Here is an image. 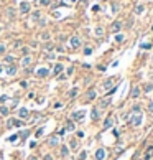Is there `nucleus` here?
<instances>
[{"instance_id":"obj_1","label":"nucleus","mask_w":153,"mask_h":160,"mask_svg":"<svg viewBox=\"0 0 153 160\" xmlns=\"http://www.w3.org/2000/svg\"><path fill=\"white\" fill-rule=\"evenodd\" d=\"M142 117H143L142 114H133L132 119H130V124H132L133 127H138V125L142 124Z\"/></svg>"},{"instance_id":"obj_2","label":"nucleus","mask_w":153,"mask_h":160,"mask_svg":"<svg viewBox=\"0 0 153 160\" xmlns=\"http://www.w3.org/2000/svg\"><path fill=\"white\" fill-rule=\"evenodd\" d=\"M105 157H107V153H105L104 149H97L96 153H94V159H96V160H104Z\"/></svg>"},{"instance_id":"obj_3","label":"nucleus","mask_w":153,"mask_h":160,"mask_svg":"<svg viewBox=\"0 0 153 160\" xmlns=\"http://www.w3.org/2000/svg\"><path fill=\"white\" fill-rule=\"evenodd\" d=\"M48 145H51V147L59 145V135H51V137L48 139Z\"/></svg>"},{"instance_id":"obj_4","label":"nucleus","mask_w":153,"mask_h":160,"mask_svg":"<svg viewBox=\"0 0 153 160\" xmlns=\"http://www.w3.org/2000/svg\"><path fill=\"white\" fill-rule=\"evenodd\" d=\"M84 116H86V112H84V111H77V112H72L71 121H81Z\"/></svg>"},{"instance_id":"obj_5","label":"nucleus","mask_w":153,"mask_h":160,"mask_svg":"<svg viewBox=\"0 0 153 160\" xmlns=\"http://www.w3.org/2000/svg\"><path fill=\"white\" fill-rule=\"evenodd\" d=\"M28 116H30V112H28L27 107H21V109L18 111V117H20V119H27Z\"/></svg>"},{"instance_id":"obj_6","label":"nucleus","mask_w":153,"mask_h":160,"mask_svg":"<svg viewBox=\"0 0 153 160\" xmlns=\"http://www.w3.org/2000/svg\"><path fill=\"white\" fill-rule=\"evenodd\" d=\"M20 12H21V13H28V12H30V3H28V2H21V3H20Z\"/></svg>"},{"instance_id":"obj_7","label":"nucleus","mask_w":153,"mask_h":160,"mask_svg":"<svg viewBox=\"0 0 153 160\" xmlns=\"http://www.w3.org/2000/svg\"><path fill=\"white\" fill-rule=\"evenodd\" d=\"M48 74H49V71H48L46 68H40V69L36 71V76H38V78H46Z\"/></svg>"},{"instance_id":"obj_8","label":"nucleus","mask_w":153,"mask_h":160,"mask_svg":"<svg viewBox=\"0 0 153 160\" xmlns=\"http://www.w3.org/2000/svg\"><path fill=\"white\" fill-rule=\"evenodd\" d=\"M7 125H8V127H20V125H21V121H17V119H8Z\"/></svg>"},{"instance_id":"obj_9","label":"nucleus","mask_w":153,"mask_h":160,"mask_svg":"<svg viewBox=\"0 0 153 160\" xmlns=\"http://www.w3.org/2000/svg\"><path fill=\"white\" fill-rule=\"evenodd\" d=\"M133 12H135L137 15H142L145 12V5L143 3H138V5H135V8H133Z\"/></svg>"},{"instance_id":"obj_10","label":"nucleus","mask_w":153,"mask_h":160,"mask_svg":"<svg viewBox=\"0 0 153 160\" xmlns=\"http://www.w3.org/2000/svg\"><path fill=\"white\" fill-rule=\"evenodd\" d=\"M79 45H81V40L77 36H71V46L72 48H79Z\"/></svg>"},{"instance_id":"obj_11","label":"nucleus","mask_w":153,"mask_h":160,"mask_svg":"<svg viewBox=\"0 0 153 160\" xmlns=\"http://www.w3.org/2000/svg\"><path fill=\"white\" fill-rule=\"evenodd\" d=\"M120 30H122V22H114V23H112V31L117 33Z\"/></svg>"},{"instance_id":"obj_12","label":"nucleus","mask_w":153,"mask_h":160,"mask_svg":"<svg viewBox=\"0 0 153 160\" xmlns=\"http://www.w3.org/2000/svg\"><path fill=\"white\" fill-rule=\"evenodd\" d=\"M152 157H153V147L150 145V147L146 149V152H145V157H143V159H145V160H150Z\"/></svg>"},{"instance_id":"obj_13","label":"nucleus","mask_w":153,"mask_h":160,"mask_svg":"<svg viewBox=\"0 0 153 160\" xmlns=\"http://www.w3.org/2000/svg\"><path fill=\"white\" fill-rule=\"evenodd\" d=\"M30 65H31V58H30V56H23V59H21V66H23V68H28Z\"/></svg>"},{"instance_id":"obj_14","label":"nucleus","mask_w":153,"mask_h":160,"mask_svg":"<svg viewBox=\"0 0 153 160\" xmlns=\"http://www.w3.org/2000/svg\"><path fill=\"white\" fill-rule=\"evenodd\" d=\"M112 86H114V79H112V78H109L107 81H105V83H104V89H105V91H107V89H110V87H112Z\"/></svg>"},{"instance_id":"obj_15","label":"nucleus","mask_w":153,"mask_h":160,"mask_svg":"<svg viewBox=\"0 0 153 160\" xmlns=\"http://www.w3.org/2000/svg\"><path fill=\"white\" fill-rule=\"evenodd\" d=\"M66 131H74V121H71V119L66 121Z\"/></svg>"},{"instance_id":"obj_16","label":"nucleus","mask_w":153,"mask_h":160,"mask_svg":"<svg viewBox=\"0 0 153 160\" xmlns=\"http://www.w3.org/2000/svg\"><path fill=\"white\" fill-rule=\"evenodd\" d=\"M112 124H114V119H112V117L105 119V122H104V129H110V127H112Z\"/></svg>"},{"instance_id":"obj_17","label":"nucleus","mask_w":153,"mask_h":160,"mask_svg":"<svg viewBox=\"0 0 153 160\" xmlns=\"http://www.w3.org/2000/svg\"><path fill=\"white\" fill-rule=\"evenodd\" d=\"M130 96H132L133 99L138 97V96H140V87H133V89H132V93H130Z\"/></svg>"},{"instance_id":"obj_18","label":"nucleus","mask_w":153,"mask_h":160,"mask_svg":"<svg viewBox=\"0 0 153 160\" xmlns=\"http://www.w3.org/2000/svg\"><path fill=\"white\" fill-rule=\"evenodd\" d=\"M0 116L7 117V116H8V107H5V106H0Z\"/></svg>"},{"instance_id":"obj_19","label":"nucleus","mask_w":153,"mask_h":160,"mask_svg":"<svg viewBox=\"0 0 153 160\" xmlns=\"http://www.w3.org/2000/svg\"><path fill=\"white\" fill-rule=\"evenodd\" d=\"M61 71H63V65H56V66H54V71H53V76L59 74Z\"/></svg>"},{"instance_id":"obj_20","label":"nucleus","mask_w":153,"mask_h":160,"mask_svg":"<svg viewBox=\"0 0 153 160\" xmlns=\"http://www.w3.org/2000/svg\"><path fill=\"white\" fill-rule=\"evenodd\" d=\"M15 73H17V68H15V66H8V68H7V74L8 76H13Z\"/></svg>"},{"instance_id":"obj_21","label":"nucleus","mask_w":153,"mask_h":160,"mask_svg":"<svg viewBox=\"0 0 153 160\" xmlns=\"http://www.w3.org/2000/svg\"><path fill=\"white\" fill-rule=\"evenodd\" d=\"M40 40H43V41H48V40H49V33H48V31H43V33L40 35Z\"/></svg>"},{"instance_id":"obj_22","label":"nucleus","mask_w":153,"mask_h":160,"mask_svg":"<svg viewBox=\"0 0 153 160\" xmlns=\"http://www.w3.org/2000/svg\"><path fill=\"white\" fill-rule=\"evenodd\" d=\"M61 155H63V157H68V155H69V149H68L66 145L61 147Z\"/></svg>"},{"instance_id":"obj_23","label":"nucleus","mask_w":153,"mask_h":160,"mask_svg":"<svg viewBox=\"0 0 153 160\" xmlns=\"http://www.w3.org/2000/svg\"><path fill=\"white\" fill-rule=\"evenodd\" d=\"M90 116H92V119H94V121H97V119H99V109H92Z\"/></svg>"},{"instance_id":"obj_24","label":"nucleus","mask_w":153,"mask_h":160,"mask_svg":"<svg viewBox=\"0 0 153 160\" xmlns=\"http://www.w3.org/2000/svg\"><path fill=\"white\" fill-rule=\"evenodd\" d=\"M124 40H125V36H124V35H120V33H117V35H115V41H117V43H122Z\"/></svg>"},{"instance_id":"obj_25","label":"nucleus","mask_w":153,"mask_h":160,"mask_svg":"<svg viewBox=\"0 0 153 160\" xmlns=\"http://www.w3.org/2000/svg\"><path fill=\"white\" fill-rule=\"evenodd\" d=\"M109 102H110V99H102V101H100V107H102V109H104V107H107Z\"/></svg>"},{"instance_id":"obj_26","label":"nucleus","mask_w":153,"mask_h":160,"mask_svg":"<svg viewBox=\"0 0 153 160\" xmlns=\"http://www.w3.org/2000/svg\"><path fill=\"white\" fill-rule=\"evenodd\" d=\"M69 147H71L72 150H76V149H77V140H76V139H72L71 144H69Z\"/></svg>"},{"instance_id":"obj_27","label":"nucleus","mask_w":153,"mask_h":160,"mask_svg":"<svg viewBox=\"0 0 153 160\" xmlns=\"http://www.w3.org/2000/svg\"><path fill=\"white\" fill-rule=\"evenodd\" d=\"M76 94H77V87H72L71 91H69V94H68V96H69V97H74Z\"/></svg>"},{"instance_id":"obj_28","label":"nucleus","mask_w":153,"mask_h":160,"mask_svg":"<svg viewBox=\"0 0 153 160\" xmlns=\"http://www.w3.org/2000/svg\"><path fill=\"white\" fill-rule=\"evenodd\" d=\"M152 89H153V84H152V83H148V84H145V93H150Z\"/></svg>"},{"instance_id":"obj_29","label":"nucleus","mask_w":153,"mask_h":160,"mask_svg":"<svg viewBox=\"0 0 153 160\" xmlns=\"http://www.w3.org/2000/svg\"><path fill=\"white\" fill-rule=\"evenodd\" d=\"M96 35H97V36H102V35H104V30L100 28V27H99V28H96Z\"/></svg>"},{"instance_id":"obj_30","label":"nucleus","mask_w":153,"mask_h":160,"mask_svg":"<svg viewBox=\"0 0 153 160\" xmlns=\"http://www.w3.org/2000/svg\"><path fill=\"white\" fill-rule=\"evenodd\" d=\"M43 131H45V129H43V127H40V129H38V131H36V137H41V135H43Z\"/></svg>"},{"instance_id":"obj_31","label":"nucleus","mask_w":153,"mask_h":160,"mask_svg":"<svg viewBox=\"0 0 153 160\" xmlns=\"http://www.w3.org/2000/svg\"><path fill=\"white\" fill-rule=\"evenodd\" d=\"M94 97H96V93L94 91H89L87 93V99H94Z\"/></svg>"},{"instance_id":"obj_32","label":"nucleus","mask_w":153,"mask_h":160,"mask_svg":"<svg viewBox=\"0 0 153 160\" xmlns=\"http://www.w3.org/2000/svg\"><path fill=\"white\" fill-rule=\"evenodd\" d=\"M86 157H87V153H86V152L82 150L81 153H79V160H86Z\"/></svg>"},{"instance_id":"obj_33","label":"nucleus","mask_w":153,"mask_h":160,"mask_svg":"<svg viewBox=\"0 0 153 160\" xmlns=\"http://www.w3.org/2000/svg\"><path fill=\"white\" fill-rule=\"evenodd\" d=\"M40 17H41V15H40V12H35V13H33V20H38Z\"/></svg>"},{"instance_id":"obj_34","label":"nucleus","mask_w":153,"mask_h":160,"mask_svg":"<svg viewBox=\"0 0 153 160\" xmlns=\"http://www.w3.org/2000/svg\"><path fill=\"white\" fill-rule=\"evenodd\" d=\"M43 160H53V155H49V153H46L45 157H43Z\"/></svg>"},{"instance_id":"obj_35","label":"nucleus","mask_w":153,"mask_h":160,"mask_svg":"<svg viewBox=\"0 0 153 160\" xmlns=\"http://www.w3.org/2000/svg\"><path fill=\"white\" fill-rule=\"evenodd\" d=\"M7 15H8V18H12V15H13V10L8 8V10H7Z\"/></svg>"},{"instance_id":"obj_36","label":"nucleus","mask_w":153,"mask_h":160,"mask_svg":"<svg viewBox=\"0 0 153 160\" xmlns=\"http://www.w3.org/2000/svg\"><path fill=\"white\" fill-rule=\"evenodd\" d=\"M17 137H18V135H12V137H8V142H15V140H17Z\"/></svg>"},{"instance_id":"obj_37","label":"nucleus","mask_w":153,"mask_h":160,"mask_svg":"<svg viewBox=\"0 0 153 160\" xmlns=\"http://www.w3.org/2000/svg\"><path fill=\"white\" fill-rule=\"evenodd\" d=\"M41 5H49V0H40Z\"/></svg>"},{"instance_id":"obj_38","label":"nucleus","mask_w":153,"mask_h":160,"mask_svg":"<svg viewBox=\"0 0 153 160\" xmlns=\"http://www.w3.org/2000/svg\"><path fill=\"white\" fill-rule=\"evenodd\" d=\"M90 53H92V50H90V48H86V50H84V55H90Z\"/></svg>"},{"instance_id":"obj_39","label":"nucleus","mask_w":153,"mask_h":160,"mask_svg":"<svg viewBox=\"0 0 153 160\" xmlns=\"http://www.w3.org/2000/svg\"><path fill=\"white\" fill-rule=\"evenodd\" d=\"M5 61H7V63H12V61H13V56H7V58H5Z\"/></svg>"},{"instance_id":"obj_40","label":"nucleus","mask_w":153,"mask_h":160,"mask_svg":"<svg viewBox=\"0 0 153 160\" xmlns=\"http://www.w3.org/2000/svg\"><path fill=\"white\" fill-rule=\"evenodd\" d=\"M148 111L153 112V102H148Z\"/></svg>"},{"instance_id":"obj_41","label":"nucleus","mask_w":153,"mask_h":160,"mask_svg":"<svg viewBox=\"0 0 153 160\" xmlns=\"http://www.w3.org/2000/svg\"><path fill=\"white\" fill-rule=\"evenodd\" d=\"M3 53H5V46H3V45H0V55H3Z\"/></svg>"},{"instance_id":"obj_42","label":"nucleus","mask_w":153,"mask_h":160,"mask_svg":"<svg viewBox=\"0 0 153 160\" xmlns=\"http://www.w3.org/2000/svg\"><path fill=\"white\" fill-rule=\"evenodd\" d=\"M28 160H38V159H36V157H30Z\"/></svg>"},{"instance_id":"obj_43","label":"nucleus","mask_w":153,"mask_h":160,"mask_svg":"<svg viewBox=\"0 0 153 160\" xmlns=\"http://www.w3.org/2000/svg\"><path fill=\"white\" fill-rule=\"evenodd\" d=\"M81 2H82V3H86V2H87V0H81Z\"/></svg>"},{"instance_id":"obj_44","label":"nucleus","mask_w":153,"mask_h":160,"mask_svg":"<svg viewBox=\"0 0 153 160\" xmlns=\"http://www.w3.org/2000/svg\"><path fill=\"white\" fill-rule=\"evenodd\" d=\"M0 73H2V68H0Z\"/></svg>"},{"instance_id":"obj_45","label":"nucleus","mask_w":153,"mask_h":160,"mask_svg":"<svg viewBox=\"0 0 153 160\" xmlns=\"http://www.w3.org/2000/svg\"><path fill=\"white\" fill-rule=\"evenodd\" d=\"M0 31H2V27H0Z\"/></svg>"}]
</instances>
